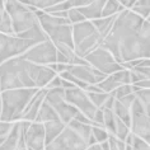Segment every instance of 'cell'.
Returning <instances> with one entry per match:
<instances>
[{
	"label": "cell",
	"mask_w": 150,
	"mask_h": 150,
	"mask_svg": "<svg viewBox=\"0 0 150 150\" xmlns=\"http://www.w3.org/2000/svg\"><path fill=\"white\" fill-rule=\"evenodd\" d=\"M130 132H131L130 127H127L125 123L121 121V120L117 118V127H116V136L115 137H117L118 140H121V141L125 142L127 136L130 135Z\"/></svg>",
	"instance_id": "obj_35"
},
{
	"label": "cell",
	"mask_w": 150,
	"mask_h": 150,
	"mask_svg": "<svg viewBox=\"0 0 150 150\" xmlns=\"http://www.w3.org/2000/svg\"><path fill=\"white\" fill-rule=\"evenodd\" d=\"M70 9H73V6H71V1L70 0H65V1H59L57 4H55L52 8L45 10V13H47V14L64 13V12H69Z\"/></svg>",
	"instance_id": "obj_34"
},
{
	"label": "cell",
	"mask_w": 150,
	"mask_h": 150,
	"mask_svg": "<svg viewBox=\"0 0 150 150\" xmlns=\"http://www.w3.org/2000/svg\"><path fill=\"white\" fill-rule=\"evenodd\" d=\"M24 140L27 149L31 150H45L46 142H45V127L43 123L32 122L31 126L24 134Z\"/></svg>",
	"instance_id": "obj_13"
},
{
	"label": "cell",
	"mask_w": 150,
	"mask_h": 150,
	"mask_svg": "<svg viewBox=\"0 0 150 150\" xmlns=\"http://www.w3.org/2000/svg\"><path fill=\"white\" fill-rule=\"evenodd\" d=\"M84 60L92 67H94V69L100 71V73L104 74L106 76L125 69L122 65H120V64L116 62L113 56H112L107 50H104L103 47H98L96 51H93L92 54H89L87 57H84Z\"/></svg>",
	"instance_id": "obj_8"
},
{
	"label": "cell",
	"mask_w": 150,
	"mask_h": 150,
	"mask_svg": "<svg viewBox=\"0 0 150 150\" xmlns=\"http://www.w3.org/2000/svg\"><path fill=\"white\" fill-rule=\"evenodd\" d=\"M126 84H131V78H130V70L123 69L121 71H117V73L108 75L104 80H102L99 84H97L100 88V91L103 93H107V94H111L113 93L116 89L122 87V85Z\"/></svg>",
	"instance_id": "obj_14"
},
{
	"label": "cell",
	"mask_w": 150,
	"mask_h": 150,
	"mask_svg": "<svg viewBox=\"0 0 150 150\" xmlns=\"http://www.w3.org/2000/svg\"><path fill=\"white\" fill-rule=\"evenodd\" d=\"M17 37H19V38H22V40L31 41V42H33L35 45L46 42V41H50L48 40V37H47V35L43 32V29L41 28L40 23H37L35 27H32L31 29H28V31H25L23 33H21V35H18Z\"/></svg>",
	"instance_id": "obj_20"
},
{
	"label": "cell",
	"mask_w": 150,
	"mask_h": 150,
	"mask_svg": "<svg viewBox=\"0 0 150 150\" xmlns=\"http://www.w3.org/2000/svg\"><path fill=\"white\" fill-rule=\"evenodd\" d=\"M97 33L94 25L92 22L85 21L78 24H73V41H74V47L78 46L80 42H83L84 40H87L88 37L93 36Z\"/></svg>",
	"instance_id": "obj_18"
},
{
	"label": "cell",
	"mask_w": 150,
	"mask_h": 150,
	"mask_svg": "<svg viewBox=\"0 0 150 150\" xmlns=\"http://www.w3.org/2000/svg\"><path fill=\"white\" fill-rule=\"evenodd\" d=\"M88 97L92 100V103L94 104L96 108L102 110V107L104 106V103L108 99L110 94H107V93H88Z\"/></svg>",
	"instance_id": "obj_31"
},
{
	"label": "cell",
	"mask_w": 150,
	"mask_h": 150,
	"mask_svg": "<svg viewBox=\"0 0 150 150\" xmlns=\"http://www.w3.org/2000/svg\"><path fill=\"white\" fill-rule=\"evenodd\" d=\"M115 102H116V98L112 94H110L108 97V99L106 100V103H104V106L102 107V111L103 110H110V111H113V106H115Z\"/></svg>",
	"instance_id": "obj_44"
},
{
	"label": "cell",
	"mask_w": 150,
	"mask_h": 150,
	"mask_svg": "<svg viewBox=\"0 0 150 150\" xmlns=\"http://www.w3.org/2000/svg\"><path fill=\"white\" fill-rule=\"evenodd\" d=\"M74 120H75V121H78V122H80V123H83V125H89V126L93 125V122L87 117V116H84L83 113H81V112H79V113L75 116Z\"/></svg>",
	"instance_id": "obj_43"
},
{
	"label": "cell",
	"mask_w": 150,
	"mask_h": 150,
	"mask_svg": "<svg viewBox=\"0 0 150 150\" xmlns=\"http://www.w3.org/2000/svg\"><path fill=\"white\" fill-rule=\"evenodd\" d=\"M131 118H132L130 127L131 132L150 145V117L145 113H132Z\"/></svg>",
	"instance_id": "obj_15"
},
{
	"label": "cell",
	"mask_w": 150,
	"mask_h": 150,
	"mask_svg": "<svg viewBox=\"0 0 150 150\" xmlns=\"http://www.w3.org/2000/svg\"><path fill=\"white\" fill-rule=\"evenodd\" d=\"M38 88H23L14 89V91H6L1 94L3 111L0 121L16 123L22 120L24 110L27 108L28 103L38 92Z\"/></svg>",
	"instance_id": "obj_3"
},
{
	"label": "cell",
	"mask_w": 150,
	"mask_h": 150,
	"mask_svg": "<svg viewBox=\"0 0 150 150\" xmlns=\"http://www.w3.org/2000/svg\"><path fill=\"white\" fill-rule=\"evenodd\" d=\"M135 99H136V94H135V93H132V94H129V96L123 97V98H121V99H118V102L121 103V104H123V106H125L126 108H129V110H130Z\"/></svg>",
	"instance_id": "obj_40"
},
{
	"label": "cell",
	"mask_w": 150,
	"mask_h": 150,
	"mask_svg": "<svg viewBox=\"0 0 150 150\" xmlns=\"http://www.w3.org/2000/svg\"><path fill=\"white\" fill-rule=\"evenodd\" d=\"M130 111H131V115L132 113H145L144 107H142V103L140 102V99H139L137 97H136V99L134 100V103H132V106H131Z\"/></svg>",
	"instance_id": "obj_41"
},
{
	"label": "cell",
	"mask_w": 150,
	"mask_h": 150,
	"mask_svg": "<svg viewBox=\"0 0 150 150\" xmlns=\"http://www.w3.org/2000/svg\"><path fill=\"white\" fill-rule=\"evenodd\" d=\"M85 92L87 93H103L98 85H88L87 89H85Z\"/></svg>",
	"instance_id": "obj_46"
},
{
	"label": "cell",
	"mask_w": 150,
	"mask_h": 150,
	"mask_svg": "<svg viewBox=\"0 0 150 150\" xmlns=\"http://www.w3.org/2000/svg\"><path fill=\"white\" fill-rule=\"evenodd\" d=\"M28 150H31V149H28Z\"/></svg>",
	"instance_id": "obj_54"
},
{
	"label": "cell",
	"mask_w": 150,
	"mask_h": 150,
	"mask_svg": "<svg viewBox=\"0 0 150 150\" xmlns=\"http://www.w3.org/2000/svg\"><path fill=\"white\" fill-rule=\"evenodd\" d=\"M33 46L35 43L31 41L22 40L17 36L0 33V65L10 59L22 56Z\"/></svg>",
	"instance_id": "obj_5"
},
{
	"label": "cell",
	"mask_w": 150,
	"mask_h": 150,
	"mask_svg": "<svg viewBox=\"0 0 150 150\" xmlns=\"http://www.w3.org/2000/svg\"><path fill=\"white\" fill-rule=\"evenodd\" d=\"M45 102L48 103L54 108L55 112L57 113L60 121L62 123L67 125L70 121H73L75 116L79 113L74 106H71L64 98V89L62 88H56V89H50L46 93L45 97Z\"/></svg>",
	"instance_id": "obj_6"
},
{
	"label": "cell",
	"mask_w": 150,
	"mask_h": 150,
	"mask_svg": "<svg viewBox=\"0 0 150 150\" xmlns=\"http://www.w3.org/2000/svg\"><path fill=\"white\" fill-rule=\"evenodd\" d=\"M46 93H47V89L43 88V89H40L38 92L35 94V97L31 99V102L28 103L27 108L24 110L23 115H22V120L21 121H27V122H35L36 121V117L40 112V108L42 106V103L45 102V97H46Z\"/></svg>",
	"instance_id": "obj_16"
},
{
	"label": "cell",
	"mask_w": 150,
	"mask_h": 150,
	"mask_svg": "<svg viewBox=\"0 0 150 150\" xmlns=\"http://www.w3.org/2000/svg\"><path fill=\"white\" fill-rule=\"evenodd\" d=\"M132 149H134V150H150V145H148L145 141H142L141 139H139V137H136V136L134 135Z\"/></svg>",
	"instance_id": "obj_39"
},
{
	"label": "cell",
	"mask_w": 150,
	"mask_h": 150,
	"mask_svg": "<svg viewBox=\"0 0 150 150\" xmlns=\"http://www.w3.org/2000/svg\"><path fill=\"white\" fill-rule=\"evenodd\" d=\"M87 150H102V148H100V145H99V144H96V145L89 146Z\"/></svg>",
	"instance_id": "obj_49"
},
{
	"label": "cell",
	"mask_w": 150,
	"mask_h": 150,
	"mask_svg": "<svg viewBox=\"0 0 150 150\" xmlns=\"http://www.w3.org/2000/svg\"><path fill=\"white\" fill-rule=\"evenodd\" d=\"M23 88H37L25 69V60L22 56L10 59L0 65V92Z\"/></svg>",
	"instance_id": "obj_2"
},
{
	"label": "cell",
	"mask_w": 150,
	"mask_h": 150,
	"mask_svg": "<svg viewBox=\"0 0 150 150\" xmlns=\"http://www.w3.org/2000/svg\"><path fill=\"white\" fill-rule=\"evenodd\" d=\"M110 145H111V150H117V149H116V148H115V146L112 145V144H110Z\"/></svg>",
	"instance_id": "obj_51"
},
{
	"label": "cell",
	"mask_w": 150,
	"mask_h": 150,
	"mask_svg": "<svg viewBox=\"0 0 150 150\" xmlns=\"http://www.w3.org/2000/svg\"><path fill=\"white\" fill-rule=\"evenodd\" d=\"M103 127L106 131L112 136H116V127H117V117L113 113V111L110 110H103Z\"/></svg>",
	"instance_id": "obj_28"
},
{
	"label": "cell",
	"mask_w": 150,
	"mask_h": 150,
	"mask_svg": "<svg viewBox=\"0 0 150 150\" xmlns=\"http://www.w3.org/2000/svg\"><path fill=\"white\" fill-rule=\"evenodd\" d=\"M100 47L107 50L122 66L150 59V23L132 10L125 9L117 16L113 28L104 37Z\"/></svg>",
	"instance_id": "obj_1"
},
{
	"label": "cell",
	"mask_w": 150,
	"mask_h": 150,
	"mask_svg": "<svg viewBox=\"0 0 150 150\" xmlns=\"http://www.w3.org/2000/svg\"><path fill=\"white\" fill-rule=\"evenodd\" d=\"M14 123L12 122H3L0 121V137H5L10 134V131L13 130Z\"/></svg>",
	"instance_id": "obj_38"
},
{
	"label": "cell",
	"mask_w": 150,
	"mask_h": 150,
	"mask_svg": "<svg viewBox=\"0 0 150 150\" xmlns=\"http://www.w3.org/2000/svg\"><path fill=\"white\" fill-rule=\"evenodd\" d=\"M99 145H100V148H102V150H111V145L108 141L103 142V144H99Z\"/></svg>",
	"instance_id": "obj_48"
},
{
	"label": "cell",
	"mask_w": 150,
	"mask_h": 150,
	"mask_svg": "<svg viewBox=\"0 0 150 150\" xmlns=\"http://www.w3.org/2000/svg\"><path fill=\"white\" fill-rule=\"evenodd\" d=\"M64 98L69 104L74 106L79 112H81L84 116L93 121L94 116L98 111V108L94 107L92 100L89 99L88 93L80 88H71V89H64Z\"/></svg>",
	"instance_id": "obj_10"
},
{
	"label": "cell",
	"mask_w": 150,
	"mask_h": 150,
	"mask_svg": "<svg viewBox=\"0 0 150 150\" xmlns=\"http://www.w3.org/2000/svg\"><path fill=\"white\" fill-rule=\"evenodd\" d=\"M57 50V64H62V65H71L73 60L75 57V52L73 48L64 46V45H59L56 46Z\"/></svg>",
	"instance_id": "obj_25"
},
{
	"label": "cell",
	"mask_w": 150,
	"mask_h": 150,
	"mask_svg": "<svg viewBox=\"0 0 150 150\" xmlns=\"http://www.w3.org/2000/svg\"><path fill=\"white\" fill-rule=\"evenodd\" d=\"M0 94H1V92H0Z\"/></svg>",
	"instance_id": "obj_53"
},
{
	"label": "cell",
	"mask_w": 150,
	"mask_h": 150,
	"mask_svg": "<svg viewBox=\"0 0 150 150\" xmlns=\"http://www.w3.org/2000/svg\"><path fill=\"white\" fill-rule=\"evenodd\" d=\"M146 21H148V22H149V23H150V16L148 17V19H146Z\"/></svg>",
	"instance_id": "obj_52"
},
{
	"label": "cell",
	"mask_w": 150,
	"mask_h": 150,
	"mask_svg": "<svg viewBox=\"0 0 150 150\" xmlns=\"http://www.w3.org/2000/svg\"><path fill=\"white\" fill-rule=\"evenodd\" d=\"M123 10H125V8L121 5V3L118 0H107L102 10V18L117 16Z\"/></svg>",
	"instance_id": "obj_27"
},
{
	"label": "cell",
	"mask_w": 150,
	"mask_h": 150,
	"mask_svg": "<svg viewBox=\"0 0 150 150\" xmlns=\"http://www.w3.org/2000/svg\"><path fill=\"white\" fill-rule=\"evenodd\" d=\"M132 69L137 70L139 73H141L142 75H144L146 79L150 80V67H132ZM130 70H131V69H130Z\"/></svg>",
	"instance_id": "obj_45"
},
{
	"label": "cell",
	"mask_w": 150,
	"mask_h": 150,
	"mask_svg": "<svg viewBox=\"0 0 150 150\" xmlns=\"http://www.w3.org/2000/svg\"><path fill=\"white\" fill-rule=\"evenodd\" d=\"M132 93H135L134 92V85L132 84H126V85H122V87L117 88L113 93H111V94L118 100V99H121V98H123V97H126L129 94H132Z\"/></svg>",
	"instance_id": "obj_36"
},
{
	"label": "cell",
	"mask_w": 150,
	"mask_h": 150,
	"mask_svg": "<svg viewBox=\"0 0 150 150\" xmlns=\"http://www.w3.org/2000/svg\"><path fill=\"white\" fill-rule=\"evenodd\" d=\"M131 10L144 19H148L150 16V0H136Z\"/></svg>",
	"instance_id": "obj_29"
},
{
	"label": "cell",
	"mask_w": 150,
	"mask_h": 150,
	"mask_svg": "<svg viewBox=\"0 0 150 150\" xmlns=\"http://www.w3.org/2000/svg\"><path fill=\"white\" fill-rule=\"evenodd\" d=\"M135 94L142 103L145 115L150 117V89H136Z\"/></svg>",
	"instance_id": "obj_30"
},
{
	"label": "cell",
	"mask_w": 150,
	"mask_h": 150,
	"mask_svg": "<svg viewBox=\"0 0 150 150\" xmlns=\"http://www.w3.org/2000/svg\"><path fill=\"white\" fill-rule=\"evenodd\" d=\"M25 69L28 71L29 78L38 89L46 88L47 84L57 75L50 66L36 65V64H32L29 61H25Z\"/></svg>",
	"instance_id": "obj_12"
},
{
	"label": "cell",
	"mask_w": 150,
	"mask_h": 150,
	"mask_svg": "<svg viewBox=\"0 0 150 150\" xmlns=\"http://www.w3.org/2000/svg\"><path fill=\"white\" fill-rule=\"evenodd\" d=\"M89 148L81 136H79L70 126H65L62 132L48 144L45 150H87Z\"/></svg>",
	"instance_id": "obj_9"
},
{
	"label": "cell",
	"mask_w": 150,
	"mask_h": 150,
	"mask_svg": "<svg viewBox=\"0 0 150 150\" xmlns=\"http://www.w3.org/2000/svg\"><path fill=\"white\" fill-rule=\"evenodd\" d=\"M103 40H104V38L99 35L98 32L94 33L93 36L88 37L87 40H84L83 42H80L79 45H78V46L74 47L75 55H76L78 57H80V59L87 57L89 54H92L93 51H96L98 47L102 46Z\"/></svg>",
	"instance_id": "obj_17"
},
{
	"label": "cell",
	"mask_w": 150,
	"mask_h": 150,
	"mask_svg": "<svg viewBox=\"0 0 150 150\" xmlns=\"http://www.w3.org/2000/svg\"><path fill=\"white\" fill-rule=\"evenodd\" d=\"M22 59L36 65L50 66L57 64V50L51 41H46L31 47L25 54L22 55Z\"/></svg>",
	"instance_id": "obj_7"
},
{
	"label": "cell",
	"mask_w": 150,
	"mask_h": 150,
	"mask_svg": "<svg viewBox=\"0 0 150 150\" xmlns=\"http://www.w3.org/2000/svg\"><path fill=\"white\" fill-rule=\"evenodd\" d=\"M104 4H106V0H96V1H91L88 5L83 6V8H79L78 10L83 14L85 21L93 22L102 18V10Z\"/></svg>",
	"instance_id": "obj_19"
},
{
	"label": "cell",
	"mask_w": 150,
	"mask_h": 150,
	"mask_svg": "<svg viewBox=\"0 0 150 150\" xmlns=\"http://www.w3.org/2000/svg\"><path fill=\"white\" fill-rule=\"evenodd\" d=\"M61 81H62V79L59 76V75H56V76L52 79L50 83L47 84V87H46V89L47 91H50V89H56V88H62L61 87Z\"/></svg>",
	"instance_id": "obj_42"
},
{
	"label": "cell",
	"mask_w": 150,
	"mask_h": 150,
	"mask_svg": "<svg viewBox=\"0 0 150 150\" xmlns=\"http://www.w3.org/2000/svg\"><path fill=\"white\" fill-rule=\"evenodd\" d=\"M21 135H22V126H21V122L18 121L14 123L13 130L10 131L9 136L6 137L4 144L0 145V150H16V148L18 146V142H19Z\"/></svg>",
	"instance_id": "obj_22"
},
{
	"label": "cell",
	"mask_w": 150,
	"mask_h": 150,
	"mask_svg": "<svg viewBox=\"0 0 150 150\" xmlns=\"http://www.w3.org/2000/svg\"><path fill=\"white\" fill-rule=\"evenodd\" d=\"M66 71H69L76 79L88 85H97L107 78L104 74L92 67L91 65H67Z\"/></svg>",
	"instance_id": "obj_11"
},
{
	"label": "cell",
	"mask_w": 150,
	"mask_h": 150,
	"mask_svg": "<svg viewBox=\"0 0 150 150\" xmlns=\"http://www.w3.org/2000/svg\"><path fill=\"white\" fill-rule=\"evenodd\" d=\"M113 113L116 115V117L121 120L127 127H131V122H132V118H131V111L129 110V108H126L123 104L120 103L117 99H116L115 106H113Z\"/></svg>",
	"instance_id": "obj_26"
},
{
	"label": "cell",
	"mask_w": 150,
	"mask_h": 150,
	"mask_svg": "<svg viewBox=\"0 0 150 150\" xmlns=\"http://www.w3.org/2000/svg\"><path fill=\"white\" fill-rule=\"evenodd\" d=\"M57 120H60V118H59L57 113L55 112V110L48 103L43 102L42 106L40 108V112H38V115H37L35 122L46 123V122H50V121H57Z\"/></svg>",
	"instance_id": "obj_24"
},
{
	"label": "cell",
	"mask_w": 150,
	"mask_h": 150,
	"mask_svg": "<svg viewBox=\"0 0 150 150\" xmlns=\"http://www.w3.org/2000/svg\"><path fill=\"white\" fill-rule=\"evenodd\" d=\"M92 134L96 139L97 144H103V142L108 141V139H110V134L107 132L104 127H100V126H92Z\"/></svg>",
	"instance_id": "obj_32"
},
{
	"label": "cell",
	"mask_w": 150,
	"mask_h": 150,
	"mask_svg": "<svg viewBox=\"0 0 150 150\" xmlns=\"http://www.w3.org/2000/svg\"><path fill=\"white\" fill-rule=\"evenodd\" d=\"M67 19H69L71 25L81 23V22H85V18L83 17V14H81L76 8H73L67 12Z\"/></svg>",
	"instance_id": "obj_37"
},
{
	"label": "cell",
	"mask_w": 150,
	"mask_h": 150,
	"mask_svg": "<svg viewBox=\"0 0 150 150\" xmlns=\"http://www.w3.org/2000/svg\"><path fill=\"white\" fill-rule=\"evenodd\" d=\"M65 126H66L65 123H62L60 120L43 123V127H45V142H46V146L48 144H51V142L62 132V130L65 129Z\"/></svg>",
	"instance_id": "obj_21"
},
{
	"label": "cell",
	"mask_w": 150,
	"mask_h": 150,
	"mask_svg": "<svg viewBox=\"0 0 150 150\" xmlns=\"http://www.w3.org/2000/svg\"><path fill=\"white\" fill-rule=\"evenodd\" d=\"M118 16V14H117ZM117 16H113V17H107V18H99V19L97 21H93L92 23L94 25L96 31L99 33L100 36L103 37H107L108 35L111 33L112 28H113V24L116 19H117Z\"/></svg>",
	"instance_id": "obj_23"
},
{
	"label": "cell",
	"mask_w": 150,
	"mask_h": 150,
	"mask_svg": "<svg viewBox=\"0 0 150 150\" xmlns=\"http://www.w3.org/2000/svg\"><path fill=\"white\" fill-rule=\"evenodd\" d=\"M4 8L10 17L16 36L28 31L38 23V19L35 14L36 9L32 6H27L21 1L10 0V1H4Z\"/></svg>",
	"instance_id": "obj_4"
},
{
	"label": "cell",
	"mask_w": 150,
	"mask_h": 150,
	"mask_svg": "<svg viewBox=\"0 0 150 150\" xmlns=\"http://www.w3.org/2000/svg\"><path fill=\"white\" fill-rule=\"evenodd\" d=\"M0 33H4V35H9V36H16L13 31V24L10 21V17L8 16V13H4L1 21H0Z\"/></svg>",
	"instance_id": "obj_33"
},
{
	"label": "cell",
	"mask_w": 150,
	"mask_h": 150,
	"mask_svg": "<svg viewBox=\"0 0 150 150\" xmlns=\"http://www.w3.org/2000/svg\"><path fill=\"white\" fill-rule=\"evenodd\" d=\"M4 13H5V8H4V1H1V0H0V21H1L3 16H4Z\"/></svg>",
	"instance_id": "obj_47"
},
{
	"label": "cell",
	"mask_w": 150,
	"mask_h": 150,
	"mask_svg": "<svg viewBox=\"0 0 150 150\" xmlns=\"http://www.w3.org/2000/svg\"><path fill=\"white\" fill-rule=\"evenodd\" d=\"M1 111H3V103H1V96H0V117H1Z\"/></svg>",
	"instance_id": "obj_50"
}]
</instances>
